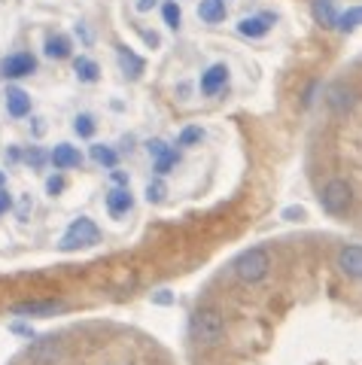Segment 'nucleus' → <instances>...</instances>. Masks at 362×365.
<instances>
[{
    "mask_svg": "<svg viewBox=\"0 0 362 365\" xmlns=\"http://www.w3.org/2000/svg\"><path fill=\"white\" fill-rule=\"evenodd\" d=\"M189 335L201 347H217L225 341V317L217 307H198L189 319Z\"/></svg>",
    "mask_w": 362,
    "mask_h": 365,
    "instance_id": "1",
    "label": "nucleus"
},
{
    "mask_svg": "<svg viewBox=\"0 0 362 365\" xmlns=\"http://www.w3.org/2000/svg\"><path fill=\"white\" fill-rule=\"evenodd\" d=\"M232 268L237 274V280L247 283V287H253V283H262L271 274V253L265 247H250L234 259Z\"/></svg>",
    "mask_w": 362,
    "mask_h": 365,
    "instance_id": "2",
    "label": "nucleus"
},
{
    "mask_svg": "<svg viewBox=\"0 0 362 365\" xmlns=\"http://www.w3.org/2000/svg\"><path fill=\"white\" fill-rule=\"evenodd\" d=\"M320 207L329 213V216H344L350 213V207H353V189H350L347 180H329L320 192Z\"/></svg>",
    "mask_w": 362,
    "mask_h": 365,
    "instance_id": "3",
    "label": "nucleus"
},
{
    "mask_svg": "<svg viewBox=\"0 0 362 365\" xmlns=\"http://www.w3.org/2000/svg\"><path fill=\"white\" fill-rule=\"evenodd\" d=\"M100 241V228L88 220V216H76V220L67 225V232L61 235V250L64 253H73V250H79V247H92V244H98Z\"/></svg>",
    "mask_w": 362,
    "mask_h": 365,
    "instance_id": "4",
    "label": "nucleus"
},
{
    "mask_svg": "<svg viewBox=\"0 0 362 365\" xmlns=\"http://www.w3.org/2000/svg\"><path fill=\"white\" fill-rule=\"evenodd\" d=\"M61 359H64V341H58L55 335L37 338L25 350V362L28 365H61Z\"/></svg>",
    "mask_w": 362,
    "mask_h": 365,
    "instance_id": "5",
    "label": "nucleus"
},
{
    "mask_svg": "<svg viewBox=\"0 0 362 365\" xmlns=\"http://www.w3.org/2000/svg\"><path fill=\"white\" fill-rule=\"evenodd\" d=\"M33 71H37V58L31 52H16L0 61V76L4 79H21V76H31Z\"/></svg>",
    "mask_w": 362,
    "mask_h": 365,
    "instance_id": "6",
    "label": "nucleus"
},
{
    "mask_svg": "<svg viewBox=\"0 0 362 365\" xmlns=\"http://www.w3.org/2000/svg\"><path fill=\"white\" fill-rule=\"evenodd\" d=\"M277 25V16H271V13H259V16H247L237 21V34L247 40H259V37H265V34Z\"/></svg>",
    "mask_w": 362,
    "mask_h": 365,
    "instance_id": "7",
    "label": "nucleus"
},
{
    "mask_svg": "<svg viewBox=\"0 0 362 365\" xmlns=\"http://www.w3.org/2000/svg\"><path fill=\"white\" fill-rule=\"evenodd\" d=\"M225 86H229V67L225 64H213L201 73V95L213 98V95H219Z\"/></svg>",
    "mask_w": 362,
    "mask_h": 365,
    "instance_id": "8",
    "label": "nucleus"
},
{
    "mask_svg": "<svg viewBox=\"0 0 362 365\" xmlns=\"http://www.w3.org/2000/svg\"><path fill=\"white\" fill-rule=\"evenodd\" d=\"M338 268H341L344 277L359 280V274H362V247L359 244L341 247V253H338Z\"/></svg>",
    "mask_w": 362,
    "mask_h": 365,
    "instance_id": "9",
    "label": "nucleus"
},
{
    "mask_svg": "<svg viewBox=\"0 0 362 365\" xmlns=\"http://www.w3.org/2000/svg\"><path fill=\"white\" fill-rule=\"evenodd\" d=\"M49 162H52L55 170H73V168H83V153L71 143H58L49 153Z\"/></svg>",
    "mask_w": 362,
    "mask_h": 365,
    "instance_id": "10",
    "label": "nucleus"
},
{
    "mask_svg": "<svg viewBox=\"0 0 362 365\" xmlns=\"http://www.w3.org/2000/svg\"><path fill=\"white\" fill-rule=\"evenodd\" d=\"M326 104H329L338 113V116H347V113L353 110V104H356V91L350 88V86H344V83H335L329 88V98H326Z\"/></svg>",
    "mask_w": 362,
    "mask_h": 365,
    "instance_id": "11",
    "label": "nucleus"
},
{
    "mask_svg": "<svg viewBox=\"0 0 362 365\" xmlns=\"http://www.w3.org/2000/svg\"><path fill=\"white\" fill-rule=\"evenodd\" d=\"M131 207H134L131 189L116 186V189L107 192V210H110V216H125V213H131Z\"/></svg>",
    "mask_w": 362,
    "mask_h": 365,
    "instance_id": "12",
    "label": "nucleus"
},
{
    "mask_svg": "<svg viewBox=\"0 0 362 365\" xmlns=\"http://www.w3.org/2000/svg\"><path fill=\"white\" fill-rule=\"evenodd\" d=\"M58 311H64L61 302H21V304H13L16 317H52Z\"/></svg>",
    "mask_w": 362,
    "mask_h": 365,
    "instance_id": "13",
    "label": "nucleus"
},
{
    "mask_svg": "<svg viewBox=\"0 0 362 365\" xmlns=\"http://www.w3.org/2000/svg\"><path fill=\"white\" fill-rule=\"evenodd\" d=\"M6 113L13 119H25L31 113V95L25 88H6Z\"/></svg>",
    "mask_w": 362,
    "mask_h": 365,
    "instance_id": "14",
    "label": "nucleus"
},
{
    "mask_svg": "<svg viewBox=\"0 0 362 365\" xmlns=\"http://www.w3.org/2000/svg\"><path fill=\"white\" fill-rule=\"evenodd\" d=\"M116 55H119V67L122 73H125L128 79H140L143 71H146V61L140 58V55H134L128 46H116Z\"/></svg>",
    "mask_w": 362,
    "mask_h": 365,
    "instance_id": "15",
    "label": "nucleus"
},
{
    "mask_svg": "<svg viewBox=\"0 0 362 365\" xmlns=\"http://www.w3.org/2000/svg\"><path fill=\"white\" fill-rule=\"evenodd\" d=\"M311 16L320 28H335V21H338L335 0H311Z\"/></svg>",
    "mask_w": 362,
    "mask_h": 365,
    "instance_id": "16",
    "label": "nucleus"
},
{
    "mask_svg": "<svg viewBox=\"0 0 362 365\" xmlns=\"http://www.w3.org/2000/svg\"><path fill=\"white\" fill-rule=\"evenodd\" d=\"M198 19L207 21V25H219V21H225V4L222 0H201L198 4Z\"/></svg>",
    "mask_w": 362,
    "mask_h": 365,
    "instance_id": "17",
    "label": "nucleus"
},
{
    "mask_svg": "<svg viewBox=\"0 0 362 365\" xmlns=\"http://www.w3.org/2000/svg\"><path fill=\"white\" fill-rule=\"evenodd\" d=\"M43 52H46V58H55L61 61L71 55V40L64 37V34H52V37H46V46H43Z\"/></svg>",
    "mask_w": 362,
    "mask_h": 365,
    "instance_id": "18",
    "label": "nucleus"
},
{
    "mask_svg": "<svg viewBox=\"0 0 362 365\" xmlns=\"http://www.w3.org/2000/svg\"><path fill=\"white\" fill-rule=\"evenodd\" d=\"M73 73H76V79H79V83H98V76H100V67H98V61L86 58V55H79V58L73 61Z\"/></svg>",
    "mask_w": 362,
    "mask_h": 365,
    "instance_id": "19",
    "label": "nucleus"
},
{
    "mask_svg": "<svg viewBox=\"0 0 362 365\" xmlns=\"http://www.w3.org/2000/svg\"><path fill=\"white\" fill-rule=\"evenodd\" d=\"M180 150H174V146H167V150L162 153V155H155V165H152V170L158 177H165V174H171V168H177L180 165Z\"/></svg>",
    "mask_w": 362,
    "mask_h": 365,
    "instance_id": "20",
    "label": "nucleus"
},
{
    "mask_svg": "<svg viewBox=\"0 0 362 365\" xmlns=\"http://www.w3.org/2000/svg\"><path fill=\"white\" fill-rule=\"evenodd\" d=\"M92 158H95V165H100V168H116V162H119V153L113 150V146H104V143H95L92 146Z\"/></svg>",
    "mask_w": 362,
    "mask_h": 365,
    "instance_id": "21",
    "label": "nucleus"
},
{
    "mask_svg": "<svg viewBox=\"0 0 362 365\" xmlns=\"http://www.w3.org/2000/svg\"><path fill=\"white\" fill-rule=\"evenodd\" d=\"M359 21H362V9H359V6H350L344 16H338L335 28L341 31V34H353V31L359 28Z\"/></svg>",
    "mask_w": 362,
    "mask_h": 365,
    "instance_id": "22",
    "label": "nucleus"
},
{
    "mask_svg": "<svg viewBox=\"0 0 362 365\" xmlns=\"http://www.w3.org/2000/svg\"><path fill=\"white\" fill-rule=\"evenodd\" d=\"M201 140H205V128H198V125H189V128L180 131L177 146H195V143H201Z\"/></svg>",
    "mask_w": 362,
    "mask_h": 365,
    "instance_id": "23",
    "label": "nucleus"
},
{
    "mask_svg": "<svg viewBox=\"0 0 362 365\" xmlns=\"http://www.w3.org/2000/svg\"><path fill=\"white\" fill-rule=\"evenodd\" d=\"M162 19H165V25L167 28H180V21H183V13H180V6L174 4V0H167V4L162 6Z\"/></svg>",
    "mask_w": 362,
    "mask_h": 365,
    "instance_id": "24",
    "label": "nucleus"
},
{
    "mask_svg": "<svg viewBox=\"0 0 362 365\" xmlns=\"http://www.w3.org/2000/svg\"><path fill=\"white\" fill-rule=\"evenodd\" d=\"M73 131H76L79 137H92V134H95V119L88 116V113H79V116L73 119Z\"/></svg>",
    "mask_w": 362,
    "mask_h": 365,
    "instance_id": "25",
    "label": "nucleus"
},
{
    "mask_svg": "<svg viewBox=\"0 0 362 365\" xmlns=\"http://www.w3.org/2000/svg\"><path fill=\"white\" fill-rule=\"evenodd\" d=\"M25 162H28V168H33V170H40L43 165L49 162V155L40 150V146H31V150L25 153Z\"/></svg>",
    "mask_w": 362,
    "mask_h": 365,
    "instance_id": "26",
    "label": "nucleus"
},
{
    "mask_svg": "<svg viewBox=\"0 0 362 365\" xmlns=\"http://www.w3.org/2000/svg\"><path fill=\"white\" fill-rule=\"evenodd\" d=\"M165 195H167V189H165L162 180H155V182H150V186H146V201H150V204H162Z\"/></svg>",
    "mask_w": 362,
    "mask_h": 365,
    "instance_id": "27",
    "label": "nucleus"
},
{
    "mask_svg": "<svg viewBox=\"0 0 362 365\" xmlns=\"http://www.w3.org/2000/svg\"><path fill=\"white\" fill-rule=\"evenodd\" d=\"M46 192H49L52 198H55V195H61V192H64V177H61V174L49 177V180H46Z\"/></svg>",
    "mask_w": 362,
    "mask_h": 365,
    "instance_id": "28",
    "label": "nucleus"
},
{
    "mask_svg": "<svg viewBox=\"0 0 362 365\" xmlns=\"http://www.w3.org/2000/svg\"><path fill=\"white\" fill-rule=\"evenodd\" d=\"M280 220H286V222H299V220H304V207H286L284 213H280Z\"/></svg>",
    "mask_w": 362,
    "mask_h": 365,
    "instance_id": "29",
    "label": "nucleus"
},
{
    "mask_svg": "<svg viewBox=\"0 0 362 365\" xmlns=\"http://www.w3.org/2000/svg\"><path fill=\"white\" fill-rule=\"evenodd\" d=\"M165 150H167V143H165V140H158V137H155V140H146V153H150L152 158H155V155H162Z\"/></svg>",
    "mask_w": 362,
    "mask_h": 365,
    "instance_id": "30",
    "label": "nucleus"
},
{
    "mask_svg": "<svg viewBox=\"0 0 362 365\" xmlns=\"http://www.w3.org/2000/svg\"><path fill=\"white\" fill-rule=\"evenodd\" d=\"M316 91H320V79H314V83L308 86V91H304V101H301L304 107H311L314 101H316Z\"/></svg>",
    "mask_w": 362,
    "mask_h": 365,
    "instance_id": "31",
    "label": "nucleus"
},
{
    "mask_svg": "<svg viewBox=\"0 0 362 365\" xmlns=\"http://www.w3.org/2000/svg\"><path fill=\"white\" fill-rule=\"evenodd\" d=\"M113 182H116V186H125V189H128V174H125V170H119V168H113Z\"/></svg>",
    "mask_w": 362,
    "mask_h": 365,
    "instance_id": "32",
    "label": "nucleus"
},
{
    "mask_svg": "<svg viewBox=\"0 0 362 365\" xmlns=\"http://www.w3.org/2000/svg\"><path fill=\"white\" fill-rule=\"evenodd\" d=\"M9 207H13V198H9V192L0 189V216H4Z\"/></svg>",
    "mask_w": 362,
    "mask_h": 365,
    "instance_id": "33",
    "label": "nucleus"
},
{
    "mask_svg": "<svg viewBox=\"0 0 362 365\" xmlns=\"http://www.w3.org/2000/svg\"><path fill=\"white\" fill-rule=\"evenodd\" d=\"M31 207H33V204H31V195H25V198H21V204H19V220H25V216L31 213Z\"/></svg>",
    "mask_w": 362,
    "mask_h": 365,
    "instance_id": "34",
    "label": "nucleus"
},
{
    "mask_svg": "<svg viewBox=\"0 0 362 365\" xmlns=\"http://www.w3.org/2000/svg\"><path fill=\"white\" fill-rule=\"evenodd\" d=\"M155 4H158V0H138V13H150Z\"/></svg>",
    "mask_w": 362,
    "mask_h": 365,
    "instance_id": "35",
    "label": "nucleus"
},
{
    "mask_svg": "<svg viewBox=\"0 0 362 365\" xmlns=\"http://www.w3.org/2000/svg\"><path fill=\"white\" fill-rule=\"evenodd\" d=\"M13 332H16V335H25V338H31V335H33L25 323H13Z\"/></svg>",
    "mask_w": 362,
    "mask_h": 365,
    "instance_id": "36",
    "label": "nucleus"
},
{
    "mask_svg": "<svg viewBox=\"0 0 362 365\" xmlns=\"http://www.w3.org/2000/svg\"><path fill=\"white\" fill-rule=\"evenodd\" d=\"M155 302H158V304H171L174 299H171V295H167V289H162V292L155 295Z\"/></svg>",
    "mask_w": 362,
    "mask_h": 365,
    "instance_id": "37",
    "label": "nucleus"
},
{
    "mask_svg": "<svg viewBox=\"0 0 362 365\" xmlns=\"http://www.w3.org/2000/svg\"><path fill=\"white\" fill-rule=\"evenodd\" d=\"M143 40L150 43V46H158V34H152V31H143Z\"/></svg>",
    "mask_w": 362,
    "mask_h": 365,
    "instance_id": "38",
    "label": "nucleus"
},
{
    "mask_svg": "<svg viewBox=\"0 0 362 365\" xmlns=\"http://www.w3.org/2000/svg\"><path fill=\"white\" fill-rule=\"evenodd\" d=\"M6 186V174H4V170H0V189H4Z\"/></svg>",
    "mask_w": 362,
    "mask_h": 365,
    "instance_id": "39",
    "label": "nucleus"
},
{
    "mask_svg": "<svg viewBox=\"0 0 362 365\" xmlns=\"http://www.w3.org/2000/svg\"><path fill=\"white\" fill-rule=\"evenodd\" d=\"M222 4H225V0H222Z\"/></svg>",
    "mask_w": 362,
    "mask_h": 365,
    "instance_id": "40",
    "label": "nucleus"
}]
</instances>
